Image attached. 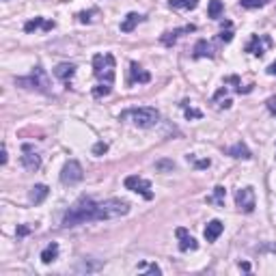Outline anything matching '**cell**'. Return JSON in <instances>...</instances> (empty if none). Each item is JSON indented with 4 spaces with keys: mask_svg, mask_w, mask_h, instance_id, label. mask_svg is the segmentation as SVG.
Wrapping results in <instances>:
<instances>
[{
    "mask_svg": "<svg viewBox=\"0 0 276 276\" xmlns=\"http://www.w3.org/2000/svg\"><path fill=\"white\" fill-rule=\"evenodd\" d=\"M125 188L132 190V192H138L143 194L147 201L153 199V192H151V184L147 182V179L138 177V175H129V177H125Z\"/></svg>",
    "mask_w": 276,
    "mask_h": 276,
    "instance_id": "7",
    "label": "cell"
},
{
    "mask_svg": "<svg viewBox=\"0 0 276 276\" xmlns=\"http://www.w3.org/2000/svg\"><path fill=\"white\" fill-rule=\"evenodd\" d=\"M268 46H272V39L268 35H253V39L246 46V52H250L253 56H263Z\"/></svg>",
    "mask_w": 276,
    "mask_h": 276,
    "instance_id": "8",
    "label": "cell"
},
{
    "mask_svg": "<svg viewBox=\"0 0 276 276\" xmlns=\"http://www.w3.org/2000/svg\"><path fill=\"white\" fill-rule=\"evenodd\" d=\"M265 106H268V110L276 117V95H272V97H270L268 102H265Z\"/></svg>",
    "mask_w": 276,
    "mask_h": 276,
    "instance_id": "31",
    "label": "cell"
},
{
    "mask_svg": "<svg viewBox=\"0 0 276 276\" xmlns=\"http://www.w3.org/2000/svg\"><path fill=\"white\" fill-rule=\"evenodd\" d=\"M194 31H197V26H192V24H188V26H184V28H175V31H168V33L162 35V43H164V46H173V43L177 41L179 35H184V33H194Z\"/></svg>",
    "mask_w": 276,
    "mask_h": 276,
    "instance_id": "14",
    "label": "cell"
},
{
    "mask_svg": "<svg viewBox=\"0 0 276 276\" xmlns=\"http://www.w3.org/2000/svg\"><path fill=\"white\" fill-rule=\"evenodd\" d=\"M16 84H18V87H24V89H35V91L50 93V78H48V74L43 72L41 67H35L31 72V76L18 78Z\"/></svg>",
    "mask_w": 276,
    "mask_h": 276,
    "instance_id": "4",
    "label": "cell"
},
{
    "mask_svg": "<svg viewBox=\"0 0 276 276\" xmlns=\"http://www.w3.org/2000/svg\"><path fill=\"white\" fill-rule=\"evenodd\" d=\"M56 257H58V244L56 242L48 244L46 248L41 250V261L43 263H52V261H56Z\"/></svg>",
    "mask_w": 276,
    "mask_h": 276,
    "instance_id": "19",
    "label": "cell"
},
{
    "mask_svg": "<svg viewBox=\"0 0 276 276\" xmlns=\"http://www.w3.org/2000/svg\"><path fill=\"white\" fill-rule=\"evenodd\" d=\"M74 74H76V65H72V63H61V65H56V69H54V76L58 80H63L65 84H69V80L74 78Z\"/></svg>",
    "mask_w": 276,
    "mask_h": 276,
    "instance_id": "12",
    "label": "cell"
},
{
    "mask_svg": "<svg viewBox=\"0 0 276 276\" xmlns=\"http://www.w3.org/2000/svg\"><path fill=\"white\" fill-rule=\"evenodd\" d=\"M151 80V76H149V72H145L143 67H140L138 63H129V82H149Z\"/></svg>",
    "mask_w": 276,
    "mask_h": 276,
    "instance_id": "13",
    "label": "cell"
},
{
    "mask_svg": "<svg viewBox=\"0 0 276 276\" xmlns=\"http://www.w3.org/2000/svg\"><path fill=\"white\" fill-rule=\"evenodd\" d=\"M48 194H50V188H48V185L37 184V185H33L31 192H28V201H31V203H35V205H39V203H43V201L48 199Z\"/></svg>",
    "mask_w": 276,
    "mask_h": 276,
    "instance_id": "11",
    "label": "cell"
},
{
    "mask_svg": "<svg viewBox=\"0 0 276 276\" xmlns=\"http://www.w3.org/2000/svg\"><path fill=\"white\" fill-rule=\"evenodd\" d=\"M93 95L95 97H106V95H110V84H99V87L93 89Z\"/></svg>",
    "mask_w": 276,
    "mask_h": 276,
    "instance_id": "27",
    "label": "cell"
},
{
    "mask_svg": "<svg viewBox=\"0 0 276 276\" xmlns=\"http://www.w3.org/2000/svg\"><path fill=\"white\" fill-rule=\"evenodd\" d=\"M168 7L170 9H197L199 7V0H168Z\"/></svg>",
    "mask_w": 276,
    "mask_h": 276,
    "instance_id": "22",
    "label": "cell"
},
{
    "mask_svg": "<svg viewBox=\"0 0 276 276\" xmlns=\"http://www.w3.org/2000/svg\"><path fill=\"white\" fill-rule=\"evenodd\" d=\"M224 194H227V190H224L222 185H216L214 194L212 197H207V203L209 205H218V207H224Z\"/></svg>",
    "mask_w": 276,
    "mask_h": 276,
    "instance_id": "21",
    "label": "cell"
},
{
    "mask_svg": "<svg viewBox=\"0 0 276 276\" xmlns=\"http://www.w3.org/2000/svg\"><path fill=\"white\" fill-rule=\"evenodd\" d=\"M265 72H268V74H270V76H276V61H274L272 65H270V67H268V69H265Z\"/></svg>",
    "mask_w": 276,
    "mask_h": 276,
    "instance_id": "35",
    "label": "cell"
},
{
    "mask_svg": "<svg viewBox=\"0 0 276 276\" xmlns=\"http://www.w3.org/2000/svg\"><path fill=\"white\" fill-rule=\"evenodd\" d=\"M222 231H224V224L220 222V220H212V222H207V227H205V239H207V242H216Z\"/></svg>",
    "mask_w": 276,
    "mask_h": 276,
    "instance_id": "15",
    "label": "cell"
},
{
    "mask_svg": "<svg viewBox=\"0 0 276 276\" xmlns=\"http://www.w3.org/2000/svg\"><path fill=\"white\" fill-rule=\"evenodd\" d=\"M93 74L99 82H114V56L112 54H95L93 56Z\"/></svg>",
    "mask_w": 276,
    "mask_h": 276,
    "instance_id": "3",
    "label": "cell"
},
{
    "mask_svg": "<svg viewBox=\"0 0 276 276\" xmlns=\"http://www.w3.org/2000/svg\"><path fill=\"white\" fill-rule=\"evenodd\" d=\"M218 108H231V99H224V102H220Z\"/></svg>",
    "mask_w": 276,
    "mask_h": 276,
    "instance_id": "36",
    "label": "cell"
},
{
    "mask_svg": "<svg viewBox=\"0 0 276 276\" xmlns=\"http://www.w3.org/2000/svg\"><path fill=\"white\" fill-rule=\"evenodd\" d=\"M43 24H46V19L43 18H35V19H31V22L24 24V31L33 33V31H37V28H43Z\"/></svg>",
    "mask_w": 276,
    "mask_h": 276,
    "instance_id": "24",
    "label": "cell"
},
{
    "mask_svg": "<svg viewBox=\"0 0 276 276\" xmlns=\"http://www.w3.org/2000/svg\"><path fill=\"white\" fill-rule=\"evenodd\" d=\"M24 155H22V164L26 170H39L41 168V158L31 149V145H24Z\"/></svg>",
    "mask_w": 276,
    "mask_h": 276,
    "instance_id": "10",
    "label": "cell"
},
{
    "mask_svg": "<svg viewBox=\"0 0 276 276\" xmlns=\"http://www.w3.org/2000/svg\"><path fill=\"white\" fill-rule=\"evenodd\" d=\"M129 214V203L121 199H80L69 212L63 216V227H78L84 222H95V220H117Z\"/></svg>",
    "mask_w": 276,
    "mask_h": 276,
    "instance_id": "1",
    "label": "cell"
},
{
    "mask_svg": "<svg viewBox=\"0 0 276 276\" xmlns=\"http://www.w3.org/2000/svg\"><path fill=\"white\" fill-rule=\"evenodd\" d=\"M218 37H220V41H224V43H229V41H231V39H233V33H231V31H222V33H220V35H218Z\"/></svg>",
    "mask_w": 276,
    "mask_h": 276,
    "instance_id": "32",
    "label": "cell"
},
{
    "mask_svg": "<svg viewBox=\"0 0 276 276\" xmlns=\"http://www.w3.org/2000/svg\"><path fill=\"white\" fill-rule=\"evenodd\" d=\"M205 56L212 58L214 56V48H212V43H209L207 39H199L197 46H194V58H205Z\"/></svg>",
    "mask_w": 276,
    "mask_h": 276,
    "instance_id": "16",
    "label": "cell"
},
{
    "mask_svg": "<svg viewBox=\"0 0 276 276\" xmlns=\"http://www.w3.org/2000/svg\"><path fill=\"white\" fill-rule=\"evenodd\" d=\"M175 235H177V239H179V250H182V253H188V250H197L199 248V242L184 227L175 229Z\"/></svg>",
    "mask_w": 276,
    "mask_h": 276,
    "instance_id": "9",
    "label": "cell"
},
{
    "mask_svg": "<svg viewBox=\"0 0 276 276\" xmlns=\"http://www.w3.org/2000/svg\"><path fill=\"white\" fill-rule=\"evenodd\" d=\"M155 168H160V170H164V168H173V162H158V164H155Z\"/></svg>",
    "mask_w": 276,
    "mask_h": 276,
    "instance_id": "33",
    "label": "cell"
},
{
    "mask_svg": "<svg viewBox=\"0 0 276 276\" xmlns=\"http://www.w3.org/2000/svg\"><path fill=\"white\" fill-rule=\"evenodd\" d=\"M82 177H84V170H82V166H80V162H76V160H69L61 170V182L65 185H76V184L82 182Z\"/></svg>",
    "mask_w": 276,
    "mask_h": 276,
    "instance_id": "5",
    "label": "cell"
},
{
    "mask_svg": "<svg viewBox=\"0 0 276 276\" xmlns=\"http://www.w3.org/2000/svg\"><path fill=\"white\" fill-rule=\"evenodd\" d=\"M182 108L185 110V119H201V117H203V112H201V110H197V108H190L188 102H184Z\"/></svg>",
    "mask_w": 276,
    "mask_h": 276,
    "instance_id": "26",
    "label": "cell"
},
{
    "mask_svg": "<svg viewBox=\"0 0 276 276\" xmlns=\"http://www.w3.org/2000/svg\"><path fill=\"white\" fill-rule=\"evenodd\" d=\"M227 153L231 155V158H244V160H250V158H253V155H250V151H248V147H246L242 140H239V143H235L233 147H229Z\"/></svg>",
    "mask_w": 276,
    "mask_h": 276,
    "instance_id": "17",
    "label": "cell"
},
{
    "mask_svg": "<svg viewBox=\"0 0 276 276\" xmlns=\"http://www.w3.org/2000/svg\"><path fill=\"white\" fill-rule=\"evenodd\" d=\"M0 164H7V149L2 147V155H0Z\"/></svg>",
    "mask_w": 276,
    "mask_h": 276,
    "instance_id": "37",
    "label": "cell"
},
{
    "mask_svg": "<svg viewBox=\"0 0 276 276\" xmlns=\"http://www.w3.org/2000/svg\"><path fill=\"white\" fill-rule=\"evenodd\" d=\"M147 270H149V272H151V274H162V270H160V268H158V265H155V263H153V265H149Z\"/></svg>",
    "mask_w": 276,
    "mask_h": 276,
    "instance_id": "34",
    "label": "cell"
},
{
    "mask_svg": "<svg viewBox=\"0 0 276 276\" xmlns=\"http://www.w3.org/2000/svg\"><path fill=\"white\" fill-rule=\"evenodd\" d=\"M28 231H31V229H28V227H19V229H18V235H26Z\"/></svg>",
    "mask_w": 276,
    "mask_h": 276,
    "instance_id": "38",
    "label": "cell"
},
{
    "mask_svg": "<svg viewBox=\"0 0 276 276\" xmlns=\"http://www.w3.org/2000/svg\"><path fill=\"white\" fill-rule=\"evenodd\" d=\"M270 0H239V4H242L244 9H259V7H265Z\"/></svg>",
    "mask_w": 276,
    "mask_h": 276,
    "instance_id": "25",
    "label": "cell"
},
{
    "mask_svg": "<svg viewBox=\"0 0 276 276\" xmlns=\"http://www.w3.org/2000/svg\"><path fill=\"white\" fill-rule=\"evenodd\" d=\"M138 22H143V16H138V13H128L125 19L121 22V31L123 33H132L134 28L138 26Z\"/></svg>",
    "mask_w": 276,
    "mask_h": 276,
    "instance_id": "18",
    "label": "cell"
},
{
    "mask_svg": "<svg viewBox=\"0 0 276 276\" xmlns=\"http://www.w3.org/2000/svg\"><path fill=\"white\" fill-rule=\"evenodd\" d=\"M235 205L239 207V212L253 214L255 212V190L250 188V185L239 188L238 192H235Z\"/></svg>",
    "mask_w": 276,
    "mask_h": 276,
    "instance_id": "6",
    "label": "cell"
},
{
    "mask_svg": "<svg viewBox=\"0 0 276 276\" xmlns=\"http://www.w3.org/2000/svg\"><path fill=\"white\" fill-rule=\"evenodd\" d=\"M222 11H224V4L220 2V0H209V7H207V16L209 18L218 19L220 16H222Z\"/></svg>",
    "mask_w": 276,
    "mask_h": 276,
    "instance_id": "23",
    "label": "cell"
},
{
    "mask_svg": "<svg viewBox=\"0 0 276 276\" xmlns=\"http://www.w3.org/2000/svg\"><path fill=\"white\" fill-rule=\"evenodd\" d=\"M239 268H242L244 272H248V270H250V263H246V261H244V263H239Z\"/></svg>",
    "mask_w": 276,
    "mask_h": 276,
    "instance_id": "39",
    "label": "cell"
},
{
    "mask_svg": "<svg viewBox=\"0 0 276 276\" xmlns=\"http://www.w3.org/2000/svg\"><path fill=\"white\" fill-rule=\"evenodd\" d=\"M102 268V263H99V261H89V259H82L80 261V263L76 265V272L78 274H84V272H97V270Z\"/></svg>",
    "mask_w": 276,
    "mask_h": 276,
    "instance_id": "20",
    "label": "cell"
},
{
    "mask_svg": "<svg viewBox=\"0 0 276 276\" xmlns=\"http://www.w3.org/2000/svg\"><path fill=\"white\" fill-rule=\"evenodd\" d=\"M93 13H97V11H95V9H93V11H82V13H78V19H80V22H82V24H87V22H91V16H93Z\"/></svg>",
    "mask_w": 276,
    "mask_h": 276,
    "instance_id": "30",
    "label": "cell"
},
{
    "mask_svg": "<svg viewBox=\"0 0 276 276\" xmlns=\"http://www.w3.org/2000/svg\"><path fill=\"white\" fill-rule=\"evenodd\" d=\"M188 160H192L194 166H197V168H209V164H212L209 160H194L192 155H188Z\"/></svg>",
    "mask_w": 276,
    "mask_h": 276,
    "instance_id": "29",
    "label": "cell"
},
{
    "mask_svg": "<svg viewBox=\"0 0 276 276\" xmlns=\"http://www.w3.org/2000/svg\"><path fill=\"white\" fill-rule=\"evenodd\" d=\"M106 151H108V145H106V143H97V145L93 147V155H104Z\"/></svg>",
    "mask_w": 276,
    "mask_h": 276,
    "instance_id": "28",
    "label": "cell"
},
{
    "mask_svg": "<svg viewBox=\"0 0 276 276\" xmlns=\"http://www.w3.org/2000/svg\"><path fill=\"white\" fill-rule=\"evenodd\" d=\"M121 121H125V119H132L134 125H138V128H153L155 123L160 121V112L151 106H143V108H129L125 110V112H121Z\"/></svg>",
    "mask_w": 276,
    "mask_h": 276,
    "instance_id": "2",
    "label": "cell"
}]
</instances>
